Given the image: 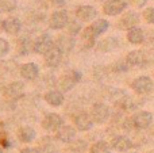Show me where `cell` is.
I'll list each match as a JSON object with an SVG mask.
<instances>
[{"instance_id": "28", "label": "cell", "mask_w": 154, "mask_h": 153, "mask_svg": "<svg viewBox=\"0 0 154 153\" xmlns=\"http://www.w3.org/2000/svg\"><path fill=\"white\" fill-rule=\"evenodd\" d=\"M8 49H10L8 42L5 39H3V38H0V57L5 56L8 53Z\"/></svg>"}, {"instance_id": "2", "label": "cell", "mask_w": 154, "mask_h": 153, "mask_svg": "<svg viewBox=\"0 0 154 153\" xmlns=\"http://www.w3.org/2000/svg\"><path fill=\"white\" fill-rule=\"evenodd\" d=\"M108 115H109L108 107L106 105H103V103H96L92 108V113H91V117H92L91 121L96 122V123H103V122L107 121Z\"/></svg>"}, {"instance_id": "6", "label": "cell", "mask_w": 154, "mask_h": 153, "mask_svg": "<svg viewBox=\"0 0 154 153\" xmlns=\"http://www.w3.org/2000/svg\"><path fill=\"white\" fill-rule=\"evenodd\" d=\"M153 122V115L149 111H141V113L135 114L133 117V123L138 129H146L152 125Z\"/></svg>"}, {"instance_id": "7", "label": "cell", "mask_w": 154, "mask_h": 153, "mask_svg": "<svg viewBox=\"0 0 154 153\" xmlns=\"http://www.w3.org/2000/svg\"><path fill=\"white\" fill-rule=\"evenodd\" d=\"M42 126H43V129L50 130V132L58 130V127L62 126V118L58 114H54V113L48 114L42 121Z\"/></svg>"}, {"instance_id": "24", "label": "cell", "mask_w": 154, "mask_h": 153, "mask_svg": "<svg viewBox=\"0 0 154 153\" xmlns=\"http://www.w3.org/2000/svg\"><path fill=\"white\" fill-rule=\"evenodd\" d=\"M81 38H82V42H84V45L87 46V48H92V46L95 45V38H96V35L93 34L92 30H91L89 27H87V29L82 31Z\"/></svg>"}, {"instance_id": "18", "label": "cell", "mask_w": 154, "mask_h": 153, "mask_svg": "<svg viewBox=\"0 0 154 153\" xmlns=\"http://www.w3.org/2000/svg\"><path fill=\"white\" fill-rule=\"evenodd\" d=\"M145 35H143V31H142L139 27H131L128 29V33H127V39L130 41L131 43H141L143 41Z\"/></svg>"}, {"instance_id": "1", "label": "cell", "mask_w": 154, "mask_h": 153, "mask_svg": "<svg viewBox=\"0 0 154 153\" xmlns=\"http://www.w3.org/2000/svg\"><path fill=\"white\" fill-rule=\"evenodd\" d=\"M80 80H81V73L77 72V70H70L69 73H66V75H64L61 77L60 86H61V88L64 89V91H69Z\"/></svg>"}, {"instance_id": "21", "label": "cell", "mask_w": 154, "mask_h": 153, "mask_svg": "<svg viewBox=\"0 0 154 153\" xmlns=\"http://www.w3.org/2000/svg\"><path fill=\"white\" fill-rule=\"evenodd\" d=\"M18 136H19V140L20 141H23V142H30V141H32L35 137V130L29 126L20 127Z\"/></svg>"}, {"instance_id": "31", "label": "cell", "mask_w": 154, "mask_h": 153, "mask_svg": "<svg viewBox=\"0 0 154 153\" xmlns=\"http://www.w3.org/2000/svg\"><path fill=\"white\" fill-rule=\"evenodd\" d=\"M20 153H39L37 151V149H31V148H26V149H23Z\"/></svg>"}, {"instance_id": "8", "label": "cell", "mask_w": 154, "mask_h": 153, "mask_svg": "<svg viewBox=\"0 0 154 153\" xmlns=\"http://www.w3.org/2000/svg\"><path fill=\"white\" fill-rule=\"evenodd\" d=\"M51 48H53V41H51V38L46 34L41 35V37L34 42V50L39 54L48 53Z\"/></svg>"}, {"instance_id": "14", "label": "cell", "mask_w": 154, "mask_h": 153, "mask_svg": "<svg viewBox=\"0 0 154 153\" xmlns=\"http://www.w3.org/2000/svg\"><path fill=\"white\" fill-rule=\"evenodd\" d=\"M20 75L26 80H34L38 76V67L32 62H27L20 68Z\"/></svg>"}, {"instance_id": "9", "label": "cell", "mask_w": 154, "mask_h": 153, "mask_svg": "<svg viewBox=\"0 0 154 153\" xmlns=\"http://www.w3.org/2000/svg\"><path fill=\"white\" fill-rule=\"evenodd\" d=\"M45 62L48 67L50 68H54V67H58L60 62H61L62 60V52L58 48H51L50 50L48 52V53H45Z\"/></svg>"}, {"instance_id": "13", "label": "cell", "mask_w": 154, "mask_h": 153, "mask_svg": "<svg viewBox=\"0 0 154 153\" xmlns=\"http://www.w3.org/2000/svg\"><path fill=\"white\" fill-rule=\"evenodd\" d=\"M20 26H22L20 22L16 18H8L5 20H3L2 23V29L8 34H16L20 30Z\"/></svg>"}, {"instance_id": "16", "label": "cell", "mask_w": 154, "mask_h": 153, "mask_svg": "<svg viewBox=\"0 0 154 153\" xmlns=\"http://www.w3.org/2000/svg\"><path fill=\"white\" fill-rule=\"evenodd\" d=\"M75 136H76L75 129L70 126H60L58 130H57V137L61 141H64V142L72 141L73 138H75Z\"/></svg>"}, {"instance_id": "22", "label": "cell", "mask_w": 154, "mask_h": 153, "mask_svg": "<svg viewBox=\"0 0 154 153\" xmlns=\"http://www.w3.org/2000/svg\"><path fill=\"white\" fill-rule=\"evenodd\" d=\"M73 45H75V41H73L72 38L68 37V35H61V37L58 38L57 48H58L61 52H68L73 48Z\"/></svg>"}, {"instance_id": "10", "label": "cell", "mask_w": 154, "mask_h": 153, "mask_svg": "<svg viewBox=\"0 0 154 153\" xmlns=\"http://www.w3.org/2000/svg\"><path fill=\"white\" fill-rule=\"evenodd\" d=\"M23 92H24L23 83H20V81H15V83H11L10 86L5 88L4 94L8 99H19V98L23 95Z\"/></svg>"}, {"instance_id": "29", "label": "cell", "mask_w": 154, "mask_h": 153, "mask_svg": "<svg viewBox=\"0 0 154 153\" xmlns=\"http://www.w3.org/2000/svg\"><path fill=\"white\" fill-rule=\"evenodd\" d=\"M70 26H72V29H70L69 31H70V34H73V35L77 34V33L80 31V29H81V27H80L77 23H72V24H70Z\"/></svg>"}, {"instance_id": "26", "label": "cell", "mask_w": 154, "mask_h": 153, "mask_svg": "<svg viewBox=\"0 0 154 153\" xmlns=\"http://www.w3.org/2000/svg\"><path fill=\"white\" fill-rule=\"evenodd\" d=\"M16 7V0H0V10L10 12L14 11Z\"/></svg>"}, {"instance_id": "17", "label": "cell", "mask_w": 154, "mask_h": 153, "mask_svg": "<svg viewBox=\"0 0 154 153\" xmlns=\"http://www.w3.org/2000/svg\"><path fill=\"white\" fill-rule=\"evenodd\" d=\"M127 62L128 65H133V67H141L145 61V56L142 52L139 50H133L127 54Z\"/></svg>"}, {"instance_id": "23", "label": "cell", "mask_w": 154, "mask_h": 153, "mask_svg": "<svg viewBox=\"0 0 154 153\" xmlns=\"http://www.w3.org/2000/svg\"><path fill=\"white\" fill-rule=\"evenodd\" d=\"M138 23V15L134 12H128L127 15L123 16L122 22H120V24H122L123 27H126V29H131V27H134V24Z\"/></svg>"}, {"instance_id": "4", "label": "cell", "mask_w": 154, "mask_h": 153, "mask_svg": "<svg viewBox=\"0 0 154 153\" xmlns=\"http://www.w3.org/2000/svg\"><path fill=\"white\" fill-rule=\"evenodd\" d=\"M126 7H127V3L125 0H108V2L104 3L103 10L107 15L114 16V15L120 14Z\"/></svg>"}, {"instance_id": "32", "label": "cell", "mask_w": 154, "mask_h": 153, "mask_svg": "<svg viewBox=\"0 0 154 153\" xmlns=\"http://www.w3.org/2000/svg\"><path fill=\"white\" fill-rule=\"evenodd\" d=\"M0 153H3V151H2V149H0Z\"/></svg>"}, {"instance_id": "27", "label": "cell", "mask_w": 154, "mask_h": 153, "mask_svg": "<svg viewBox=\"0 0 154 153\" xmlns=\"http://www.w3.org/2000/svg\"><path fill=\"white\" fill-rule=\"evenodd\" d=\"M143 18L146 19L147 23H153L154 22V8H147V10H145L143 12Z\"/></svg>"}, {"instance_id": "5", "label": "cell", "mask_w": 154, "mask_h": 153, "mask_svg": "<svg viewBox=\"0 0 154 153\" xmlns=\"http://www.w3.org/2000/svg\"><path fill=\"white\" fill-rule=\"evenodd\" d=\"M50 27L54 30H61L69 23V18L65 11H56L50 18Z\"/></svg>"}, {"instance_id": "20", "label": "cell", "mask_w": 154, "mask_h": 153, "mask_svg": "<svg viewBox=\"0 0 154 153\" xmlns=\"http://www.w3.org/2000/svg\"><path fill=\"white\" fill-rule=\"evenodd\" d=\"M108 22L106 20V19H100V20H95L92 23V26L89 27L91 30H92V33L97 37V35H100V34H103L104 31H106L107 29H108Z\"/></svg>"}, {"instance_id": "25", "label": "cell", "mask_w": 154, "mask_h": 153, "mask_svg": "<svg viewBox=\"0 0 154 153\" xmlns=\"http://www.w3.org/2000/svg\"><path fill=\"white\" fill-rule=\"evenodd\" d=\"M91 152L92 153H111V149H109L107 142H104V141H97V142H95L92 145Z\"/></svg>"}, {"instance_id": "11", "label": "cell", "mask_w": 154, "mask_h": 153, "mask_svg": "<svg viewBox=\"0 0 154 153\" xmlns=\"http://www.w3.org/2000/svg\"><path fill=\"white\" fill-rule=\"evenodd\" d=\"M76 16L82 22H89L96 16V10L91 5H81L76 10Z\"/></svg>"}, {"instance_id": "3", "label": "cell", "mask_w": 154, "mask_h": 153, "mask_svg": "<svg viewBox=\"0 0 154 153\" xmlns=\"http://www.w3.org/2000/svg\"><path fill=\"white\" fill-rule=\"evenodd\" d=\"M133 88L137 94H141V95L149 94L153 89V81L147 76H141V77H138L133 83Z\"/></svg>"}, {"instance_id": "15", "label": "cell", "mask_w": 154, "mask_h": 153, "mask_svg": "<svg viewBox=\"0 0 154 153\" xmlns=\"http://www.w3.org/2000/svg\"><path fill=\"white\" fill-rule=\"evenodd\" d=\"M75 125L77 126V129L85 132V130H89L92 127V121H91L89 115L85 113H81L79 115L75 117Z\"/></svg>"}, {"instance_id": "19", "label": "cell", "mask_w": 154, "mask_h": 153, "mask_svg": "<svg viewBox=\"0 0 154 153\" xmlns=\"http://www.w3.org/2000/svg\"><path fill=\"white\" fill-rule=\"evenodd\" d=\"M45 99L51 106H61L62 102H64V95L60 91H49L45 95Z\"/></svg>"}, {"instance_id": "12", "label": "cell", "mask_w": 154, "mask_h": 153, "mask_svg": "<svg viewBox=\"0 0 154 153\" xmlns=\"http://www.w3.org/2000/svg\"><path fill=\"white\" fill-rule=\"evenodd\" d=\"M133 146V142L125 136H119L112 140V148L118 152H127Z\"/></svg>"}, {"instance_id": "30", "label": "cell", "mask_w": 154, "mask_h": 153, "mask_svg": "<svg viewBox=\"0 0 154 153\" xmlns=\"http://www.w3.org/2000/svg\"><path fill=\"white\" fill-rule=\"evenodd\" d=\"M131 2H133L134 4L137 5V7H142V5L146 3V0H131Z\"/></svg>"}]
</instances>
